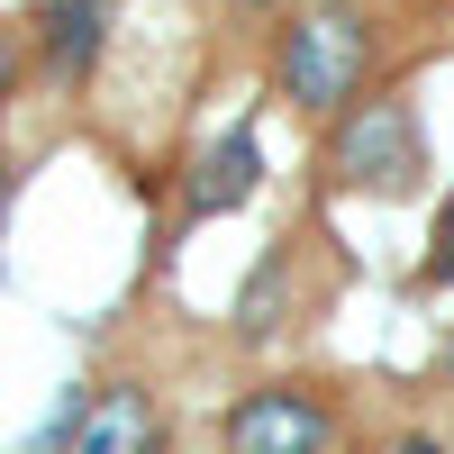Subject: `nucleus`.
Wrapping results in <instances>:
<instances>
[{"label":"nucleus","instance_id":"nucleus-1","mask_svg":"<svg viewBox=\"0 0 454 454\" xmlns=\"http://www.w3.org/2000/svg\"><path fill=\"white\" fill-rule=\"evenodd\" d=\"M372 55H382V27H372L364 0H309L273 36V82H282V100L300 119H346L364 100Z\"/></svg>","mask_w":454,"mask_h":454},{"label":"nucleus","instance_id":"nucleus-2","mask_svg":"<svg viewBox=\"0 0 454 454\" xmlns=\"http://www.w3.org/2000/svg\"><path fill=\"white\" fill-rule=\"evenodd\" d=\"M419 173H427V128H419V109H409L400 91L355 100L346 119H336V137H327V182H336V192L409 200Z\"/></svg>","mask_w":454,"mask_h":454},{"label":"nucleus","instance_id":"nucleus-3","mask_svg":"<svg viewBox=\"0 0 454 454\" xmlns=\"http://www.w3.org/2000/svg\"><path fill=\"white\" fill-rule=\"evenodd\" d=\"M227 454H336V409L309 382H263L227 409Z\"/></svg>","mask_w":454,"mask_h":454},{"label":"nucleus","instance_id":"nucleus-4","mask_svg":"<svg viewBox=\"0 0 454 454\" xmlns=\"http://www.w3.org/2000/svg\"><path fill=\"white\" fill-rule=\"evenodd\" d=\"M254 182H263V145H254V128H227V137H209L200 155H192L182 209H192V218H227V209L254 200Z\"/></svg>","mask_w":454,"mask_h":454},{"label":"nucleus","instance_id":"nucleus-5","mask_svg":"<svg viewBox=\"0 0 454 454\" xmlns=\"http://www.w3.org/2000/svg\"><path fill=\"white\" fill-rule=\"evenodd\" d=\"M73 454H155V400L137 382H109L73 409Z\"/></svg>","mask_w":454,"mask_h":454},{"label":"nucleus","instance_id":"nucleus-6","mask_svg":"<svg viewBox=\"0 0 454 454\" xmlns=\"http://www.w3.org/2000/svg\"><path fill=\"white\" fill-rule=\"evenodd\" d=\"M100 36H109V0H55V10H46V55L64 73H82L100 55Z\"/></svg>","mask_w":454,"mask_h":454},{"label":"nucleus","instance_id":"nucleus-7","mask_svg":"<svg viewBox=\"0 0 454 454\" xmlns=\"http://www.w3.org/2000/svg\"><path fill=\"white\" fill-rule=\"evenodd\" d=\"M427 282H436V291H454V209L436 218V254H427Z\"/></svg>","mask_w":454,"mask_h":454},{"label":"nucleus","instance_id":"nucleus-8","mask_svg":"<svg viewBox=\"0 0 454 454\" xmlns=\"http://www.w3.org/2000/svg\"><path fill=\"white\" fill-rule=\"evenodd\" d=\"M391 454H445V445H436V436H400Z\"/></svg>","mask_w":454,"mask_h":454},{"label":"nucleus","instance_id":"nucleus-9","mask_svg":"<svg viewBox=\"0 0 454 454\" xmlns=\"http://www.w3.org/2000/svg\"><path fill=\"white\" fill-rule=\"evenodd\" d=\"M237 10H246V19H273V10H282V0H237Z\"/></svg>","mask_w":454,"mask_h":454},{"label":"nucleus","instance_id":"nucleus-10","mask_svg":"<svg viewBox=\"0 0 454 454\" xmlns=\"http://www.w3.org/2000/svg\"><path fill=\"white\" fill-rule=\"evenodd\" d=\"M0 91H10V46H0Z\"/></svg>","mask_w":454,"mask_h":454},{"label":"nucleus","instance_id":"nucleus-11","mask_svg":"<svg viewBox=\"0 0 454 454\" xmlns=\"http://www.w3.org/2000/svg\"><path fill=\"white\" fill-rule=\"evenodd\" d=\"M445 372H454V327H445Z\"/></svg>","mask_w":454,"mask_h":454},{"label":"nucleus","instance_id":"nucleus-12","mask_svg":"<svg viewBox=\"0 0 454 454\" xmlns=\"http://www.w3.org/2000/svg\"><path fill=\"white\" fill-rule=\"evenodd\" d=\"M0 209H10V182H0Z\"/></svg>","mask_w":454,"mask_h":454}]
</instances>
